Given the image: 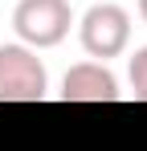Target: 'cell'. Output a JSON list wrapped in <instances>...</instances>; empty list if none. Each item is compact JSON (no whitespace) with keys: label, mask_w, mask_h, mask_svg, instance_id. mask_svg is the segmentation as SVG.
I'll return each mask as SVG.
<instances>
[{"label":"cell","mask_w":147,"mask_h":151,"mask_svg":"<svg viewBox=\"0 0 147 151\" xmlns=\"http://www.w3.org/2000/svg\"><path fill=\"white\" fill-rule=\"evenodd\" d=\"M131 90L139 102H147V45L135 49V57H131Z\"/></svg>","instance_id":"cell-5"},{"label":"cell","mask_w":147,"mask_h":151,"mask_svg":"<svg viewBox=\"0 0 147 151\" xmlns=\"http://www.w3.org/2000/svg\"><path fill=\"white\" fill-rule=\"evenodd\" d=\"M78 37H82V49L90 57H102V61L119 57L131 41V17L119 4H94V8H86V17L78 25Z\"/></svg>","instance_id":"cell-3"},{"label":"cell","mask_w":147,"mask_h":151,"mask_svg":"<svg viewBox=\"0 0 147 151\" xmlns=\"http://www.w3.org/2000/svg\"><path fill=\"white\" fill-rule=\"evenodd\" d=\"M74 8L70 0H17L12 8V29L29 49H53L70 37Z\"/></svg>","instance_id":"cell-1"},{"label":"cell","mask_w":147,"mask_h":151,"mask_svg":"<svg viewBox=\"0 0 147 151\" xmlns=\"http://www.w3.org/2000/svg\"><path fill=\"white\" fill-rule=\"evenodd\" d=\"M61 98L66 102H115L119 98V82L102 61H78V65L66 70Z\"/></svg>","instance_id":"cell-4"},{"label":"cell","mask_w":147,"mask_h":151,"mask_svg":"<svg viewBox=\"0 0 147 151\" xmlns=\"http://www.w3.org/2000/svg\"><path fill=\"white\" fill-rule=\"evenodd\" d=\"M49 74L29 45H0V102H41Z\"/></svg>","instance_id":"cell-2"},{"label":"cell","mask_w":147,"mask_h":151,"mask_svg":"<svg viewBox=\"0 0 147 151\" xmlns=\"http://www.w3.org/2000/svg\"><path fill=\"white\" fill-rule=\"evenodd\" d=\"M139 17H143V21H147V0H139Z\"/></svg>","instance_id":"cell-6"}]
</instances>
